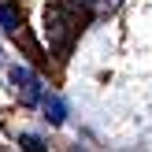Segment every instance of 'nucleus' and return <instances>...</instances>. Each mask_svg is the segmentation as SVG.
I'll return each mask as SVG.
<instances>
[{"label":"nucleus","mask_w":152,"mask_h":152,"mask_svg":"<svg viewBox=\"0 0 152 152\" xmlns=\"http://www.w3.org/2000/svg\"><path fill=\"white\" fill-rule=\"evenodd\" d=\"M11 86H15V93H19L22 104L45 100V89H41V82H37V74L30 67H11Z\"/></svg>","instance_id":"nucleus-1"},{"label":"nucleus","mask_w":152,"mask_h":152,"mask_svg":"<svg viewBox=\"0 0 152 152\" xmlns=\"http://www.w3.org/2000/svg\"><path fill=\"white\" fill-rule=\"evenodd\" d=\"M0 22H4V30H7V34H19V26H22L19 11H15L11 4H0Z\"/></svg>","instance_id":"nucleus-2"},{"label":"nucleus","mask_w":152,"mask_h":152,"mask_svg":"<svg viewBox=\"0 0 152 152\" xmlns=\"http://www.w3.org/2000/svg\"><path fill=\"white\" fill-rule=\"evenodd\" d=\"M45 111H48V119L52 123H63V100H59V96H52V93H45Z\"/></svg>","instance_id":"nucleus-3"},{"label":"nucleus","mask_w":152,"mask_h":152,"mask_svg":"<svg viewBox=\"0 0 152 152\" xmlns=\"http://www.w3.org/2000/svg\"><path fill=\"white\" fill-rule=\"evenodd\" d=\"M22 148H26V152H45V148H41V141H37V137H30V134L22 137Z\"/></svg>","instance_id":"nucleus-4"}]
</instances>
